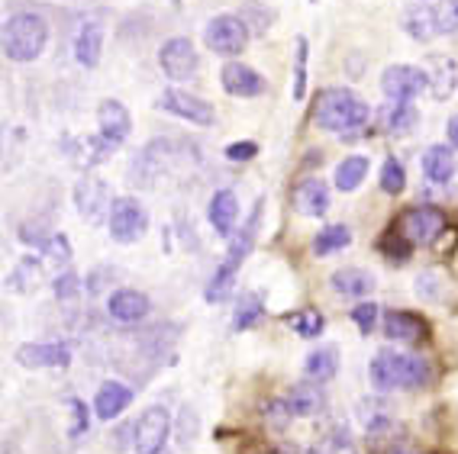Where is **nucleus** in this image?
<instances>
[{
    "mask_svg": "<svg viewBox=\"0 0 458 454\" xmlns=\"http://www.w3.org/2000/svg\"><path fill=\"white\" fill-rule=\"evenodd\" d=\"M401 26H403V33H407L413 42H429V39L439 36V26H436V7H426L423 0L403 7Z\"/></svg>",
    "mask_w": 458,
    "mask_h": 454,
    "instance_id": "a878e982",
    "label": "nucleus"
},
{
    "mask_svg": "<svg viewBox=\"0 0 458 454\" xmlns=\"http://www.w3.org/2000/svg\"><path fill=\"white\" fill-rule=\"evenodd\" d=\"M313 126L323 132H335L343 139L359 136L371 120V106L349 88H327L313 100Z\"/></svg>",
    "mask_w": 458,
    "mask_h": 454,
    "instance_id": "f257e3e1",
    "label": "nucleus"
},
{
    "mask_svg": "<svg viewBox=\"0 0 458 454\" xmlns=\"http://www.w3.org/2000/svg\"><path fill=\"white\" fill-rule=\"evenodd\" d=\"M333 206V194H329V184L317 174L297 181L294 187V210L307 219H323Z\"/></svg>",
    "mask_w": 458,
    "mask_h": 454,
    "instance_id": "2eb2a0df",
    "label": "nucleus"
},
{
    "mask_svg": "<svg viewBox=\"0 0 458 454\" xmlns=\"http://www.w3.org/2000/svg\"><path fill=\"white\" fill-rule=\"evenodd\" d=\"M42 255H46L49 261H55L58 271H62V268H68V265H72V255L74 252H72V242H68L65 232H52L49 245L42 248Z\"/></svg>",
    "mask_w": 458,
    "mask_h": 454,
    "instance_id": "79ce46f5",
    "label": "nucleus"
},
{
    "mask_svg": "<svg viewBox=\"0 0 458 454\" xmlns=\"http://www.w3.org/2000/svg\"><path fill=\"white\" fill-rule=\"evenodd\" d=\"M114 200L116 197L110 194L106 181H100L98 174H84V178H78V184H74V210L81 213V219L90 223V226H100V223L110 219Z\"/></svg>",
    "mask_w": 458,
    "mask_h": 454,
    "instance_id": "1a4fd4ad",
    "label": "nucleus"
},
{
    "mask_svg": "<svg viewBox=\"0 0 458 454\" xmlns=\"http://www.w3.org/2000/svg\"><path fill=\"white\" fill-rule=\"evenodd\" d=\"M377 252L385 255L391 265H397V261H407L410 258V252H413V245L407 242V239L397 232V226H391L385 232V236L377 239Z\"/></svg>",
    "mask_w": 458,
    "mask_h": 454,
    "instance_id": "e433bc0d",
    "label": "nucleus"
},
{
    "mask_svg": "<svg viewBox=\"0 0 458 454\" xmlns=\"http://www.w3.org/2000/svg\"><path fill=\"white\" fill-rule=\"evenodd\" d=\"M236 268H229V265H216V271H213V277L207 281L204 287V300L207 303H223L233 297V290H236Z\"/></svg>",
    "mask_w": 458,
    "mask_h": 454,
    "instance_id": "473e14b6",
    "label": "nucleus"
},
{
    "mask_svg": "<svg viewBox=\"0 0 458 454\" xmlns=\"http://www.w3.org/2000/svg\"><path fill=\"white\" fill-rule=\"evenodd\" d=\"M81 290H84V277L72 268H62L55 274V281H52V293H55V300H62V303L78 300Z\"/></svg>",
    "mask_w": 458,
    "mask_h": 454,
    "instance_id": "c9c22d12",
    "label": "nucleus"
},
{
    "mask_svg": "<svg viewBox=\"0 0 458 454\" xmlns=\"http://www.w3.org/2000/svg\"><path fill=\"white\" fill-rule=\"evenodd\" d=\"M98 130L104 139H110V142H116V146H123L132 132V116H130V110H126V104H120V100H114V97L100 100L98 104Z\"/></svg>",
    "mask_w": 458,
    "mask_h": 454,
    "instance_id": "a211bd4d",
    "label": "nucleus"
},
{
    "mask_svg": "<svg viewBox=\"0 0 458 454\" xmlns=\"http://www.w3.org/2000/svg\"><path fill=\"white\" fill-rule=\"evenodd\" d=\"M100 52H104V26L100 20H84L74 33V62L81 68H98Z\"/></svg>",
    "mask_w": 458,
    "mask_h": 454,
    "instance_id": "5701e85b",
    "label": "nucleus"
},
{
    "mask_svg": "<svg viewBox=\"0 0 458 454\" xmlns=\"http://www.w3.org/2000/svg\"><path fill=\"white\" fill-rule=\"evenodd\" d=\"M426 74H429V90L436 100H449L458 88V62L452 55H433L426 58Z\"/></svg>",
    "mask_w": 458,
    "mask_h": 454,
    "instance_id": "393cba45",
    "label": "nucleus"
},
{
    "mask_svg": "<svg viewBox=\"0 0 458 454\" xmlns=\"http://www.w3.org/2000/svg\"><path fill=\"white\" fill-rule=\"evenodd\" d=\"M284 403L291 409L294 419H310V416L323 413V406H327V393H323V383H313V381H301L284 393Z\"/></svg>",
    "mask_w": 458,
    "mask_h": 454,
    "instance_id": "4be33fe9",
    "label": "nucleus"
},
{
    "mask_svg": "<svg viewBox=\"0 0 458 454\" xmlns=\"http://www.w3.org/2000/svg\"><path fill=\"white\" fill-rule=\"evenodd\" d=\"M417 293L426 297V300H436V274L433 271H423V274L417 277Z\"/></svg>",
    "mask_w": 458,
    "mask_h": 454,
    "instance_id": "de8ad7c7",
    "label": "nucleus"
},
{
    "mask_svg": "<svg viewBox=\"0 0 458 454\" xmlns=\"http://www.w3.org/2000/svg\"><path fill=\"white\" fill-rule=\"evenodd\" d=\"M106 232L116 245H136L148 232V210L136 197H116L106 219Z\"/></svg>",
    "mask_w": 458,
    "mask_h": 454,
    "instance_id": "20e7f679",
    "label": "nucleus"
},
{
    "mask_svg": "<svg viewBox=\"0 0 458 454\" xmlns=\"http://www.w3.org/2000/svg\"><path fill=\"white\" fill-rule=\"evenodd\" d=\"M197 65H200V55H197L194 42L188 36H172V39L162 42L158 49V68L168 81H188L197 74Z\"/></svg>",
    "mask_w": 458,
    "mask_h": 454,
    "instance_id": "9b49d317",
    "label": "nucleus"
},
{
    "mask_svg": "<svg viewBox=\"0 0 458 454\" xmlns=\"http://www.w3.org/2000/svg\"><path fill=\"white\" fill-rule=\"evenodd\" d=\"M445 139H449V146L458 152V114L449 116V122H445Z\"/></svg>",
    "mask_w": 458,
    "mask_h": 454,
    "instance_id": "09e8293b",
    "label": "nucleus"
},
{
    "mask_svg": "<svg viewBox=\"0 0 458 454\" xmlns=\"http://www.w3.org/2000/svg\"><path fill=\"white\" fill-rule=\"evenodd\" d=\"M239 17H242V23L249 26V33H255V36L268 33V26H275V10L265 7V4H259V0H249V4H242Z\"/></svg>",
    "mask_w": 458,
    "mask_h": 454,
    "instance_id": "f704fd0d",
    "label": "nucleus"
},
{
    "mask_svg": "<svg viewBox=\"0 0 458 454\" xmlns=\"http://www.w3.org/2000/svg\"><path fill=\"white\" fill-rule=\"evenodd\" d=\"M207 223H210V229L216 232V236H223V239L236 236L239 200L229 187H220V190L210 197V203H207Z\"/></svg>",
    "mask_w": 458,
    "mask_h": 454,
    "instance_id": "f3484780",
    "label": "nucleus"
},
{
    "mask_svg": "<svg viewBox=\"0 0 458 454\" xmlns=\"http://www.w3.org/2000/svg\"><path fill=\"white\" fill-rule=\"evenodd\" d=\"M4 55L17 65H30L46 52L49 46V23L39 17V13H13V17L4 23Z\"/></svg>",
    "mask_w": 458,
    "mask_h": 454,
    "instance_id": "7ed1b4c3",
    "label": "nucleus"
},
{
    "mask_svg": "<svg viewBox=\"0 0 458 454\" xmlns=\"http://www.w3.org/2000/svg\"><path fill=\"white\" fill-rule=\"evenodd\" d=\"M455 148L452 146H429L423 148V155H420V171H423V178L429 181V184H449L452 178H455Z\"/></svg>",
    "mask_w": 458,
    "mask_h": 454,
    "instance_id": "412c9836",
    "label": "nucleus"
},
{
    "mask_svg": "<svg viewBox=\"0 0 458 454\" xmlns=\"http://www.w3.org/2000/svg\"><path fill=\"white\" fill-rule=\"evenodd\" d=\"M220 84L229 97L236 100H255L268 90V81H265L262 74L255 71L252 65H242V62H226L220 71Z\"/></svg>",
    "mask_w": 458,
    "mask_h": 454,
    "instance_id": "ddd939ff",
    "label": "nucleus"
},
{
    "mask_svg": "<svg viewBox=\"0 0 458 454\" xmlns=\"http://www.w3.org/2000/svg\"><path fill=\"white\" fill-rule=\"evenodd\" d=\"M329 287H333L335 297H345V300H365L371 297L377 287V277L365 268H339L329 277Z\"/></svg>",
    "mask_w": 458,
    "mask_h": 454,
    "instance_id": "aec40b11",
    "label": "nucleus"
},
{
    "mask_svg": "<svg viewBox=\"0 0 458 454\" xmlns=\"http://www.w3.org/2000/svg\"><path fill=\"white\" fill-rule=\"evenodd\" d=\"M381 90L391 104H413L429 90V74L417 65H387L381 71Z\"/></svg>",
    "mask_w": 458,
    "mask_h": 454,
    "instance_id": "6e6552de",
    "label": "nucleus"
},
{
    "mask_svg": "<svg viewBox=\"0 0 458 454\" xmlns=\"http://www.w3.org/2000/svg\"><path fill=\"white\" fill-rule=\"evenodd\" d=\"M310 4H317V0H310Z\"/></svg>",
    "mask_w": 458,
    "mask_h": 454,
    "instance_id": "864d4df0",
    "label": "nucleus"
},
{
    "mask_svg": "<svg viewBox=\"0 0 458 454\" xmlns=\"http://www.w3.org/2000/svg\"><path fill=\"white\" fill-rule=\"evenodd\" d=\"M291 97L301 104L307 97V36L294 39V84H291Z\"/></svg>",
    "mask_w": 458,
    "mask_h": 454,
    "instance_id": "4c0bfd02",
    "label": "nucleus"
},
{
    "mask_svg": "<svg viewBox=\"0 0 458 454\" xmlns=\"http://www.w3.org/2000/svg\"><path fill=\"white\" fill-rule=\"evenodd\" d=\"M68 409H72V438H81L84 432L90 429V413H88V403L78 397H68Z\"/></svg>",
    "mask_w": 458,
    "mask_h": 454,
    "instance_id": "a18cd8bd",
    "label": "nucleus"
},
{
    "mask_svg": "<svg viewBox=\"0 0 458 454\" xmlns=\"http://www.w3.org/2000/svg\"><path fill=\"white\" fill-rule=\"evenodd\" d=\"M436 26L439 36H458V0H445L436 7Z\"/></svg>",
    "mask_w": 458,
    "mask_h": 454,
    "instance_id": "c03bdc74",
    "label": "nucleus"
},
{
    "mask_svg": "<svg viewBox=\"0 0 458 454\" xmlns=\"http://www.w3.org/2000/svg\"><path fill=\"white\" fill-rule=\"evenodd\" d=\"M158 110H165L168 116H178V120L191 122V126H200V130L216 122V110H213L210 100L194 97V94L181 88H165L162 97H158Z\"/></svg>",
    "mask_w": 458,
    "mask_h": 454,
    "instance_id": "9d476101",
    "label": "nucleus"
},
{
    "mask_svg": "<svg viewBox=\"0 0 458 454\" xmlns=\"http://www.w3.org/2000/svg\"><path fill=\"white\" fill-rule=\"evenodd\" d=\"M310 454H329V451H310Z\"/></svg>",
    "mask_w": 458,
    "mask_h": 454,
    "instance_id": "603ef678",
    "label": "nucleus"
},
{
    "mask_svg": "<svg viewBox=\"0 0 458 454\" xmlns=\"http://www.w3.org/2000/svg\"><path fill=\"white\" fill-rule=\"evenodd\" d=\"M423 4H426V0H423Z\"/></svg>",
    "mask_w": 458,
    "mask_h": 454,
    "instance_id": "5fc2aeb1",
    "label": "nucleus"
},
{
    "mask_svg": "<svg viewBox=\"0 0 458 454\" xmlns=\"http://www.w3.org/2000/svg\"><path fill=\"white\" fill-rule=\"evenodd\" d=\"M246 42H249V26L242 23V17H236V13H220V17L207 20L204 46L213 55L233 58L246 49Z\"/></svg>",
    "mask_w": 458,
    "mask_h": 454,
    "instance_id": "423d86ee",
    "label": "nucleus"
},
{
    "mask_svg": "<svg viewBox=\"0 0 458 454\" xmlns=\"http://www.w3.org/2000/svg\"><path fill=\"white\" fill-rule=\"evenodd\" d=\"M291 419H294V416H291V409H287L284 397H275L265 403V422H268V429L284 432L287 425H291Z\"/></svg>",
    "mask_w": 458,
    "mask_h": 454,
    "instance_id": "37998d69",
    "label": "nucleus"
},
{
    "mask_svg": "<svg viewBox=\"0 0 458 454\" xmlns=\"http://www.w3.org/2000/svg\"><path fill=\"white\" fill-rule=\"evenodd\" d=\"M303 374L313 383H329L339 374V349L335 345H319L303 357Z\"/></svg>",
    "mask_w": 458,
    "mask_h": 454,
    "instance_id": "bb28decb",
    "label": "nucleus"
},
{
    "mask_svg": "<svg viewBox=\"0 0 458 454\" xmlns=\"http://www.w3.org/2000/svg\"><path fill=\"white\" fill-rule=\"evenodd\" d=\"M116 268H94L88 271V277H84V290H88V297H110V293L116 290Z\"/></svg>",
    "mask_w": 458,
    "mask_h": 454,
    "instance_id": "58836bf2",
    "label": "nucleus"
},
{
    "mask_svg": "<svg viewBox=\"0 0 458 454\" xmlns=\"http://www.w3.org/2000/svg\"><path fill=\"white\" fill-rule=\"evenodd\" d=\"M352 323H355V329H359L361 335H371L377 329V323H381V307H377L375 300H361V303H355L352 307Z\"/></svg>",
    "mask_w": 458,
    "mask_h": 454,
    "instance_id": "ea45409f",
    "label": "nucleus"
},
{
    "mask_svg": "<svg viewBox=\"0 0 458 454\" xmlns=\"http://www.w3.org/2000/svg\"><path fill=\"white\" fill-rule=\"evenodd\" d=\"M284 325L291 329V332L301 335V339H319V335L327 332V319H323V313L313 309V307H303V309H294V313H287Z\"/></svg>",
    "mask_w": 458,
    "mask_h": 454,
    "instance_id": "7c9ffc66",
    "label": "nucleus"
},
{
    "mask_svg": "<svg viewBox=\"0 0 458 454\" xmlns=\"http://www.w3.org/2000/svg\"><path fill=\"white\" fill-rule=\"evenodd\" d=\"M152 313V300H148L142 290H132V287H116L110 297H106V316L120 325H136Z\"/></svg>",
    "mask_w": 458,
    "mask_h": 454,
    "instance_id": "4468645a",
    "label": "nucleus"
},
{
    "mask_svg": "<svg viewBox=\"0 0 458 454\" xmlns=\"http://www.w3.org/2000/svg\"><path fill=\"white\" fill-rule=\"evenodd\" d=\"M377 184H381V190H385L387 197L403 194V187H407V171H403L401 158L387 155L385 164H381V174H377Z\"/></svg>",
    "mask_w": 458,
    "mask_h": 454,
    "instance_id": "72a5a7b5",
    "label": "nucleus"
},
{
    "mask_svg": "<svg viewBox=\"0 0 458 454\" xmlns=\"http://www.w3.org/2000/svg\"><path fill=\"white\" fill-rule=\"evenodd\" d=\"M259 219H262V200L255 203L252 213H249V219L242 223V229H236V236L229 239V248H226V258H223V265H229V268H242V261L252 255L255 248V236H259Z\"/></svg>",
    "mask_w": 458,
    "mask_h": 454,
    "instance_id": "b1692460",
    "label": "nucleus"
},
{
    "mask_svg": "<svg viewBox=\"0 0 458 454\" xmlns=\"http://www.w3.org/2000/svg\"><path fill=\"white\" fill-rule=\"evenodd\" d=\"M387 454H417V451H410V448H391Z\"/></svg>",
    "mask_w": 458,
    "mask_h": 454,
    "instance_id": "3c124183",
    "label": "nucleus"
},
{
    "mask_svg": "<svg viewBox=\"0 0 458 454\" xmlns=\"http://www.w3.org/2000/svg\"><path fill=\"white\" fill-rule=\"evenodd\" d=\"M13 290L26 293V290H33L36 284H39V261L36 258H23L17 265V271H13V277L7 281Z\"/></svg>",
    "mask_w": 458,
    "mask_h": 454,
    "instance_id": "a19ab883",
    "label": "nucleus"
},
{
    "mask_svg": "<svg viewBox=\"0 0 458 454\" xmlns=\"http://www.w3.org/2000/svg\"><path fill=\"white\" fill-rule=\"evenodd\" d=\"M377 122H381V130L391 132V136H407V132L417 130L420 114L413 104H391V100H387V104L377 110Z\"/></svg>",
    "mask_w": 458,
    "mask_h": 454,
    "instance_id": "cd10ccee",
    "label": "nucleus"
},
{
    "mask_svg": "<svg viewBox=\"0 0 458 454\" xmlns=\"http://www.w3.org/2000/svg\"><path fill=\"white\" fill-rule=\"evenodd\" d=\"M429 361L417 351L381 349L369 365V383L377 393H394V390H420L429 383Z\"/></svg>",
    "mask_w": 458,
    "mask_h": 454,
    "instance_id": "f03ea898",
    "label": "nucleus"
},
{
    "mask_svg": "<svg viewBox=\"0 0 458 454\" xmlns=\"http://www.w3.org/2000/svg\"><path fill=\"white\" fill-rule=\"evenodd\" d=\"M172 413L168 406L152 403L142 409V416L136 419V438H132V451L136 454H162L168 438H172Z\"/></svg>",
    "mask_w": 458,
    "mask_h": 454,
    "instance_id": "39448f33",
    "label": "nucleus"
},
{
    "mask_svg": "<svg viewBox=\"0 0 458 454\" xmlns=\"http://www.w3.org/2000/svg\"><path fill=\"white\" fill-rule=\"evenodd\" d=\"M352 245V229L345 226V223H329V226H323L313 236V255L317 258H329V255H335V252H345Z\"/></svg>",
    "mask_w": 458,
    "mask_h": 454,
    "instance_id": "c756f323",
    "label": "nucleus"
},
{
    "mask_svg": "<svg viewBox=\"0 0 458 454\" xmlns=\"http://www.w3.org/2000/svg\"><path fill=\"white\" fill-rule=\"evenodd\" d=\"M381 332L387 341H397V345H417L426 335V319L410 309H387L381 319Z\"/></svg>",
    "mask_w": 458,
    "mask_h": 454,
    "instance_id": "dca6fc26",
    "label": "nucleus"
},
{
    "mask_svg": "<svg viewBox=\"0 0 458 454\" xmlns=\"http://www.w3.org/2000/svg\"><path fill=\"white\" fill-rule=\"evenodd\" d=\"M262 454H294V451H287V448H268V451H262Z\"/></svg>",
    "mask_w": 458,
    "mask_h": 454,
    "instance_id": "8fccbe9b",
    "label": "nucleus"
},
{
    "mask_svg": "<svg viewBox=\"0 0 458 454\" xmlns=\"http://www.w3.org/2000/svg\"><path fill=\"white\" fill-rule=\"evenodd\" d=\"M229 158V162H249V158H255L259 155V146H255L252 139H242V142H233V146H226V152H223Z\"/></svg>",
    "mask_w": 458,
    "mask_h": 454,
    "instance_id": "49530a36",
    "label": "nucleus"
},
{
    "mask_svg": "<svg viewBox=\"0 0 458 454\" xmlns=\"http://www.w3.org/2000/svg\"><path fill=\"white\" fill-rule=\"evenodd\" d=\"M262 316H265L262 293H242L236 300V309H233V329H236V332H246V329H252Z\"/></svg>",
    "mask_w": 458,
    "mask_h": 454,
    "instance_id": "2f4dec72",
    "label": "nucleus"
},
{
    "mask_svg": "<svg viewBox=\"0 0 458 454\" xmlns=\"http://www.w3.org/2000/svg\"><path fill=\"white\" fill-rule=\"evenodd\" d=\"M17 365L30 371H65L72 365V345L65 341H26L17 349Z\"/></svg>",
    "mask_w": 458,
    "mask_h": 454,
    "instance_id": "f8f14e48",
    "label": "nucleus"
},
{
    "mask_svg": "<svg viewBox=\"0 0 458 454\" xmlns=\"http://www.w3.org/2000/svg\"><path fill=\"white\" fill-rule=\"evenodd\" d=\"M449 219L439 206H429V203H420V206H410L403 210L401 223H397V232L407 239L410 245H433L436 239L445 232Z\"/></svg>",
    "mask_w": 458,
    "mask_h": 454,
    "instance_id": "0eeeda50",
    "label": "nucleus"
},
{
    "mask_svg": "<svg viewBox=\"0 0 458 454\" xmlns=\"http://www.w3.org/2000/svg\"><path fill=\"white\" fill-rule=\"evenodd\" d=\"M369 168H371V162L365 155H349V158H343V162L335 164V174H333L335 190H343V194L359 190V187L365 184V178H369Z\"/></svg>",
    "mask_w": 458,
    "mask_h": 454,
    "instance_id": "c85d7f7f",
    "label": "nucleus"
},
{
    "mask_svg": "<svg viewBox=\"0 0 458 454\" xmlns=\"http://www.w3.org/2000/svg\"><path fill=\"white\" fill-rule=\"evenodd\" d=\"M132 406V390L123 381H104L94 393V416L100 422H114Z\"/></svg>",
    "mask_w": 458,
    "mask_h": 454,
    "instance_id": "6ab92c4d",
    "label": "nucleus"
}]
</instances>
